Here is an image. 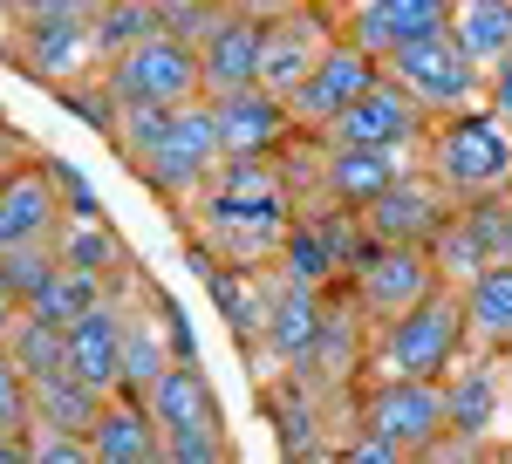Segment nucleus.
Masks as SVG:
<instances>
[{
  "instance_id": "obj_1",
  "label": "nucleus",
  "mask_w": 512,
  "mask_h": 464,
  "mask_svg": "<svg viewBox=\"0 0 512 464\" xmlns=\"http://www.w3.org/2000/svg\"><path fill=\"white\" fill-rule=\"evenodd\" d=\"M198 232H205V246H219L233 267H260L267 253H280V246H287V185H280L274 157L226 164V171L198 192Z\"/></svg>"
},
{
  "instance_id": "obj_2",
  "label": "nucleus",
  "mask_w": 512,
  "mask_h": 464,
  "mask_svg": "<svg viewBox=\"0 0 512 464\" xmlns=\"http://www.w3.org/2000/svg\"><path fill=\"white\" fill-rule=\"evenodd\" d=\"M123 157L151 178V192H205L226 164L212 103L192 110H123Z\"/></svg>"
},
{
  "instance_id": "obj_3",
  "label": "nucleus",
  "mask_w": 512,
  "mask_h": 464,
  "mask_svg": "<svg viewBox=\"0 0 512 464\" xmlns=\"http://www.w3.org/2000/svg\"><path fill=\"white\" fill-rule=\"evenodd\" d=\"M465 348H472L465 301H458V287H437L424 308L383 321L369 355H376V383H451Z\"/></svg>"
},
{
  "instance_id": "obj_4",
  "label": "nucleus",
  "mask_w": 512,
  "mask_h": 464,
  "mask_svg": "<svg viewBox=\"0 0 512 464\" xmlns=\"http://www.w3.org/2000/svg\"><path fill=\"white\" fill-rule=\"evenodd\" d=\"M431 171H437V185L458 198H485L499 185H512V123L492 103L444 116L431 130Z\"/></svg>"
},
{
  "instance_id": "obj_5",
  "label": "nucleus",
  "mask_w": 512,
  "mask_h": 464,
  "mask_svg": "<svg viewBox=\"0 0 512 464\" xmlns=\"http://www.w3.org/2000/svg\"><path fill=\"white\" fill-rule=\"evenodd\" d=\"M110 96L117 110H192L205 103V69H198V41L178 28L151 35L144 48H130L110 62Z\"/></svg>"
},
{
  "instance_id": "obj_6",
  "label": "nucleus",
  "mask_w": 512,
  "mask_h": 464,
  "mask_svg": "<svg viewBox=\"0 0 512 464\" xmlns=\"http://www.w3.org/2000/svg\"><path fill=\"white\" fill-rule=\"evenodd\" d=\"M383 76L424 116H437V123L458 116V110H478V96H485V69L451 35H431V41H417V48H403V55H390Z\"/></svg>"
},
{
  "instance_id": "obj_7",
  "label": "nucleus",
  "mask_w": 512,
  "mask_h": 464,
  "mask_svg": "<svg viewBox=\"0 0 512 464\" xmlns=\"http://www.w3.org/2000/svg\"><path fill=\"white\" fill-rule=\"evenodd\" d=\"M437 287H451V280L437 267V253H424V246H369L355 260V308L369 314L376 328L410 308H424Z\"/></svg>"
},
{
  "instance_id": "obj_8",
  "label": "nucleus",
  "mask_w": 512,
  "mask_h": 464,
  "mask_svg": "<svg viewBox=\"0 0 512 464\" xmlns=\"http://www.w3.org/2000/svg\"><path fill=\"white\" fill-rule=\"evenodd\" d=\"M376 82H383V62H376L369 48H355V41H335V48L321 55L315 76L287 96V116H294V130H321V137H328Z\"/></svg>"
},
{
  "instance_id": "obj_9",
  "label": "nucleus",
  "mask_w": 512,
  "mask_h": 464,
  "mask_svg": "<svg viewBox=\"0 0 512 464\" xmlns=\"http://www.w3.org/2000/svg\"><path fill=\"white\" fill-rule=\"evenodd\" d=\"M62 178L55 171H0V260L41 253L48 239H62Z\"/></svg>"
},
{
  "instance_id": "obj_10",
  "label": "nucleus",
  "mask_w": 512,
  "mask_h": 464,
  "mask_svg": "<svg viewBox=\"0 0 512 464\" xmlns=\"http://www.w3.org/2000/svg\"><path fill=\"white\" fill-rule=\"evenodd\" d=\"M362 430L390 437V444H403V451H431L437 437L451 430L444 383H376L369 403H362Z\"/></svg>"
},
{
  "instance_id": "obj_11",
  "label": "nucleus",
  "mask_w": 512,
  "mask_h": 464,
  "mask_svg": "<svg viewBox=\"0 0 512 464\" xmlns=\"http://www.w3.org/2000/svg\"><path fill=\"white\" fill-rule=\"evenodd\" d=\"M417 137H431V116L383 76L342 123H335V130H328V137H321V144H342V151H410Z\"/></svg>"
},
{
  "instance_id": "obj_12",
  "label": "nucleus",
  "mask_w": 512,
  "mask_h": 464,
  "mask_svg": "<svg viewBox=\"0 0 512 464\" xmlns=\"http://www.w3.org/2000/svg\"><path fill=\"white\" fill-rule=\"evenodd\" d=\"M260 41L267 28L246 21V14H219L205 35H198V69H205V103L219 96H239V89H260Z\"/></svg>"
},
{
  "instance_id": "obj_13",
  "label": "nucleus",
  "mask_w": 512,
  "mask_h": 464,
  "mask_svg": "<svg viewBox=\"0 0 512 464\" xmlns=\"http://www.w3.org/2000/svg\"><path fill=\"white\" fill-rule=\"evenodd\" d=\"M451 7L458 0H369V7H355V48H369L376 62H390L403 48H417V41L431 35H451Z\"/></svg>"
},
{
  "instance_id": "obj_14",
  "label": "nucleus",
  "mask_w": 512,
  "mask_h": 464,
  "mask_svg": "<svg viewBox=\"0 0 512 464\" xmlns=\"http://www.w3.org/2000/svg\"><path fill=\"white\" fill-rule=\"evenodd\" d=\"M335 48V35L321 28V14H287V21H267V41H260V89L267 96H294L301 82L321 69V55Z\"/></svg>"
},
{
  "instance_id": "obj_15",
  "label": "nucleus",
  "mask_w": 512,
  "mask_h": 464,
  "mask_svg": "<svg viewBox=\"0 0 512 464\" xmlns=\"http://www.w3.org/2000/svg\"><path fill=\"white\" fill-rule=\"evenodd\" d=\"M362 232H369V246H431L451 232V205H444V192L403 178L396 192H383L362 212Z\"/></svg>"
},
{
  "instance_id": "obj_16",
  "label": "nucleus",
  "mask_w": 512,
  "mask_h": 464,
  "mask_svg": "<svg viewBox=\"0 0 512 464\" xmlns=\"http://www.w3.org/2000/svg\"><path fill=\"white\" fill-rule=\"evenodd\" d=\"M212 123H219V144H226V164H246V157H274L294 130V116L280 96L267 89H239V96H219L212 103Z\"/></svg>"
},
{
  "instance_id": "obj_17",
  "label": "nucleus",
  "mask_w": 512,
  "mask_h": 464,
  "mask_svg": "<svg viewBox=\"0 0 512 464\" xmlns=\"http://www.w3.org/2000/svg\"><path fill=\"white\" fill-rule=\"evenodd\" d=\"M321 321H328V308H321L315 287H301V280H280L274 294H267L260 348L274 355L280 369H301V362H315V348H321Z\"/></svg>"
},
{
  "instance_id": "obj_18",
  "label": "nucleus",
  "mask_w": 512,
  "mask_h": 464,
  "mask_svg": "<svg viewBox=\"0 0 512 464\" xmlns=\"http://www.w3.org/2000/svg\"><path fill=\"white\" fill-rule=\"evenodd\" d=\"M144 410L158 437H198V430H219V403H212V383L198 376V362H171L158 383L144 389Z\"/></svg>"
},
{
  "instance_id": "obj_19",
  "label": "nucleus",
  "mask_w": 512,
  "mask_h": 464,
  "mask_svg": "<svg viewBox=\"0 0 512 464\" xmlns=\"http://www.w3.org/2000/svg\"><path fill=\"white\" fill-rule=\"evenodd\" d=\"M96 55V21L89 14H41L21 28V62L48 82H69Z\"/></svg>"
},
{
  "instance_id": "obj_20",
  "label": "nucleus",
  "mask_w": 512,
  "mask_h": 464,
  "mask_svg": "<svg viewBox=\"0 0 512 464\" xmlns=\"http://www.w3.org/2000/svg\"><path fill=\"white\" fill-rule=\"evenodd\" d=\"M69 376L96 396H123V301L96 308L82 328H69Z\"/></svg>"
},
{
  "instance_id": "obj_21",
  "label": "nucleus",
  "mask_w": 512,
  "mask_h": 464,
  "mask_svg": "<svg viewBox=\"0 0 512 464\" xmlns=\"http://www.w3.org/2000/svg\"><path fill=\"white\" fill-rule=\"evenodd\" d=\"M403 185V151H342L328 144V164H321V192L349 212H369L383 192Z\"/></svg>"
},
{
  "instance_id": "obj_22",
  "label": "nucleus",
  "mask_w": 512,
  "mask_h": 464,
  "mask_svg": "<svg viewBox=\"0 0 512 464\" xmlns=\"http://www.w3.org/2000/svg\"><path fill=\"white\" fill-rule=\"evenodd\" d=\"M89 451H96V464H164V437L144 410V396H110L89 430Z\"/></svg>"
},
{
  "instance_id": "obj_23",
  "label": "nucleus",
  "mask_w": 512,
  "mask_h": 464,
  "mask_svg": "<svg viewBox=\"0 0 512 464\" xmlns=\"http://www.w3.org/2000/svg\"><path fill=\"white\" fill-rule=\"evenodd\" d=\"M499 396H506V369H499V362H458V376L444 383L451 437H458V444H485L492 424H499Z\"/></svg>"
},
{
  "instance_id": "obj_24",
  "label": "nucleus",
  "mask_w": 512,
  "mask_h": 464,
  "mask_svg": "<svg viewBox=\"0 0 512 464\" xmlns=\"http://www.w3.org/2000/svg\"><path fill=\"white\" fill-rule=\"evenodd\" d=\"M458 301H465V335H472V348H512V260L506 253L492 267H478L458 287Z\"/></svg>"
},
{
  "instance_id": "obj_25",
  "label": "nucleus",
  "mask_w": 512,
  "mask_h": 464,
  "mask_svg": "<svg viewBox=\"0 0 512 464\" xmlns=\"http://www.w3.org/2000/svg\"><path fill=\"white\" fill-rule=\"evenodd\" d=\"M21 308L35 314V321H48L55 335H69V328H82L96 308H110V280H96V273H76V267H55L48 280H41L35 294L21 301Z\"/></svg>"
},
{
  "instance_id": "obj_26",
  "label": "nucleus",
  "mask_w": 512,
  "mask_h": 464,
  "mask_svg": "<svg viewBox=\"0 0 512 464\" xmlns=\"http://www.w3.org/2000/svg\"><path fill=\"white\" fill-rule=\"evenodd\" d=\"M451 41L492 76L512 55V0H458V7H451Z\"/></svg>"
},
{
  "instance_id": "obj_27",
  "label": "nucleus",
  "mask_w": 512,
  "mask_h": 464,
  "mask_svg": "<svg viewBox=\"0 0 512 464\" xmlns=\"http://www.w3.org/2000/svg\"><path fill=\"white\" fill-rule=\"evenodd\" d=\"M110 396H96L89 383H76L69 369L62 376H41L35 383V430H69V437H89L96 417H103Z\"/></svg>"
},
{
  "instance_id": "obj_28",
  "label": "nucleus",
  "mask_w": 512,
  "mask_h": 464,
  "mask_svg": "<svg viewBox=\"0 0 512 464\" xmlns=\"http://www.w3.org/2000/svg\"><path fill=\"white\" fill-rule=\"evenodd\" d=\"M171 28V14H164V0H110L103 14H96V55L103 62H117L130 48H144L151 35Z\"/></svg>"
},
{
  "instance_id": "obj_29",
  "label": "nucleus",
  "mask_w": 512,
  "mask_h": 464,
  "mask_svg": "<svg viewBox=\"0 0 512 464\" xmlns=\"http://www.w3.org/2000/svg\"><path fill=\"white\" fill-rule=\"evenodd\" d=\"M55 260L76 273H96V280H110V267H123V239L96 212L89 219H76V226H62V246H55Z\"/></svg>"
},
{
  "instance_id": "obj_30",
  "label": "nucleus",
  "mask_w": 512,
  "mask_h": 464,
  "mask_svg": "<svg viewBox=\"0 0 512 464\" xmlns=\"http://www.w3.org/2000/svg\"><path fill=\"white\" fill-rule=\"evenodd\" d=\"M35 430V383L0 355V437H28Z\"/></svg>"
},
{
  "instance_id": "obj_31",
  "label": "nucleus",
  "mask_w": 512,
  "mask_h": 464,
  "mask_svg": "<svg viewBox=\"0 0 512 464\" xmlns=\"http://www.w3.org/2000/svg\"><path fill=\"white\" fill-rule=\"evenodd\" d=\"M28 451L35 464H96L89 437H69V430H28Z\"/></svg>"
},
{
  "instance_id": "obj_32",
  "label": "nucleus",
  "mask_w": 512,
  "mask_h": 464,
  "mask_svg": "<svg viewBox=\"0 0 512 464\" xmlns=\"http://www.w3.org/2000/svg\"><path fill=\"white\" fill-rule=\"evenodd\" d=\"M417 451H403V444H390V437H376V430H362L349 451H342V464H410Z\"/></svg>"
},
{
  "instance_id": "obj_33",
  "label": "nucleus",
  "mask_w": 512,
  "mask_h": 464,
  "mask_svg": "<svg viewBox=\"0 0 512 464\" xmlns=\"http://www.w3.org/2000/svg\"><path fill=\"white\" fill-rule=\"evenodd\" d=\"M233 14H246V21H287V14H308V0H233Z\"/></svg>"
},
{
  "instance_id": "obj_34",
  "label": "nucleus",
  "mask_w": 512,
  "mask_h": 464,
  "mask_svg": "<svg viewBox=\"0 0 512 464\" xmlns=\"http://www.w3.org/2000/svg\"><path fill=\"white\" fill-rule=\"evenodd\" d=\"M14 7H21L28 21H41V14H89V21H96L110 0H14Z\"/></svg>"
},
{
  "instance_id": "obj_35",
  "label": "nucleus",
  "mask_w": 512,
  "mask_h": 464,
  "mask_svg": "<svg viewBox=\"0 0 512 464\" xmlns=\"http://www.w3.org/2000/svg\"><path fill=\"white\" fill-rule=\"evenodd\" d=\"M485 96H492V110L512 123V55L499 62V69H492V76H485Z\"/></svg>"
},
{
  "instance_id": "obj_36",
  "label": "nucleus",
  "mask_w": 512,
  "mask_h": 464,
  "mask_svg": "<svg viewBox=\"0 0 512 464\" xmlns=\"http://www.w3.org/2000/svg\"><path fill=\"white\" fill-rule=\"evenodd\" d=\"M21 308V287H14V273H7V260H0V321Z\"/></svg>"
},
{
  "instance_id": "obj_37",
  "label": "nucleus",
  "mask_w": 512,
  "mask_h": 464,
  "mask_svg": "<svg viewBox=\"0 0 512 464\" xmlns=\"http://www.w3.org/2000/svg\"><path fill=\"white\" fill-rule=\"evenodd\" d=\"M0 464H35V451H28V437H0Z\"/></svg>"
},
{
  "instance_id": "obj_38",
  "label": "nucleus",
  "mask_w": 512,
  "mask_h": 464,
  "mask_svg": "<svg viewBox=\"0 0 512 464\" xmlns=\"http://www.w3.org/2000/svg\"><path fill=\"white\" fill-rule=\"evenodd\" d=\"M301 464H342V458H335V451H321V458H301Z\"/></svg>"
},
{
  "instance_id": "obj_39",
  "label": "nucleus",
  "mask_w": 512,
  "mask_h": 464,
  "mask_svg": "<svg viewBox=\"0 0 512 464\" xmlns=\"http://www.w3.org/2000/svg\"><path fill=\"white\" fill-rule=\"evenodd\" d=\"M492 464H512V451H499V458H492Z\"/></svg>"
},
{
  "instance_id": "obj_40",
  "label": "nucleus",
  "mask_w": 512,
  "mask_h": 464,
  "mask_svg": "<svg viewBox=\"0 0 512 464\" xmlns=\"http://www.w3.org/2000/svg\"><path fill=\"white\" fill-rule=\"evenodd\" d=\"M506 260H512V226H506Z\"/></svg>"
},
{
  "instance_id": "obj_41",
  "label": "nucleus",
  "mask_w": 512,
  "mask_h": 464,
  "mask_svg": "<svg viewBox=\"0 0 512 464\" xmlns=\"http://www.w3.org/2000/svg\"><path fill=\"white\" fill-rule=\"evenodd\" d=\"M164 7H192V0H164Z\"/></svg>"
},
{
  "instance_id": "obj_42",
  "label": "nucleus",
  "mask_w": 512,
  "mask_h": 464,
  "mask_svg": "<svg viewBox=\"0 0 512 464\" xmlns=\"http://www.w3.org/2000/svg\"><path fill=\"white\" fill-rule=\"evenodd\" d=\"M355 7H369V0H355Z\"/></svg>"
}]
</instances>
